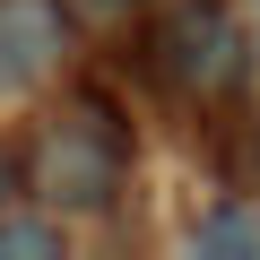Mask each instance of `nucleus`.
Segmentation results:
<instances>
[{
    "label": "nucleus",
    "instance_id": "obj_2",
    "mask_svg": "<svg viewBox=\"0 0 260 260\" xmlns=\"http://www.w3.org/2000/svg\"><path fill=\"white\" fill-rule=\"evenodd\" d=\"M52 52H61L52 9H35V0H9V9H0V95H26V87L52 70Z\"/></svg>",
    "mask_w": 260,
    "mask_h": 260
},
{
    "label": "nucleus",
    "instance_id": "obj_1",
    "mask_svg": "<svg viewBox=\"0 0 260 260\" xmlns=\"http://www.w3.org/2000/svg\"><path fill=\"white\" fill-rule=\"evenodd\" d=\"M35 174H44L52 200H70V208H104L113 182H121V148L104 139V130H87V121H61L52 139H44V156H35Z\"/></svg>",
    "mask_w": 260,
    "mask_h": 260
},
{
    "label": "nucleus",
    "instance_id": "obj_4",
    "mask_svg": "<svg viewBox=\"0 0 260 260\" xmlns=\"http://www.w3.org/2000/svg\"><path fill=\"white\" fill-rule=\"evenodd\" d=\"M61 234L52 225H0V251H52Z\"/></svg>",
    "mask_w": 260,
    "mask_h": 260
},
{
    "label": "nucleus",
    "instance_id": "obj_5",
    "mask_svg": "<svg viewBox=\"0 0 260 260\" xmlns=\"http://www.w3.org/2000/svg\"><path fill=\"white\" fill-rule=\"evenodd\" d=\"M78 9H95V18H113V9H130V0H78Z\"/></svg>",
    "mask_w": 260,
    "mask_h": 260
},
{
    "label": "nucleus",
    "instance_id": "obj_3",
    "mask_svg": "<svg viewBox=\"0 0 260 260\" xmlns=\"http://www.w3.org/2000/svg\"><path fill=\"white\" fill-rule=\"evenodd\" d=\"M200 251H260V217H217V225H200Z\"/></svg>",
    "mask_w": 260,
    "mask_h": 260
}]
</instances>
